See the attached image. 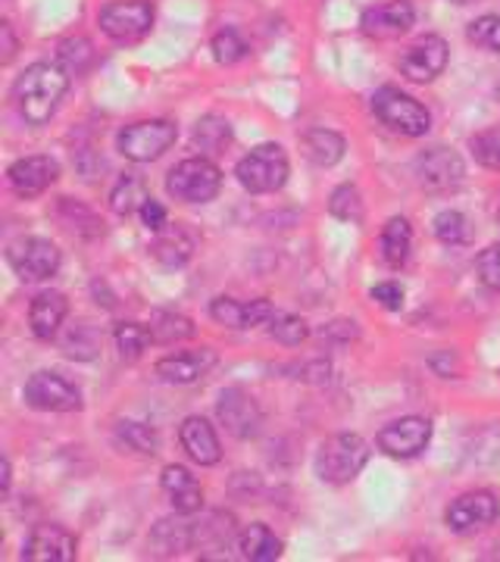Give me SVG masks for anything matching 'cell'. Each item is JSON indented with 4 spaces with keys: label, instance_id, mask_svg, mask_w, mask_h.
I'll list each match as a JSON object with an SVG mask.
<instances>
[{
    "label": "cell",
    "instance_id": "obj_32",
    "mask_svg": "<svg viewBox=\"0 0 500 562\" xmlns=\"http://www.w3.org/2000/svg\"><path fill=\"white\" fill-rule=\"evenodd\" d=\"M116 435H120V441L125 443L129 450L144 453V457H154V453H157V447H160L157 431H154L151 425H144V422H120Z\"/></svg>",
    "mask_w": 500,
    "mask_h": 562
},
{
    "label": "cell",
    "instance_id": "obj_33",
    "mask_svg": "<svg viewBox=\"0 0 500 562\" xmlns=\"http://www.w3.org/2000/svg\"><path fill=\"white\" fill-rule=\"evenodd\" d=\"M57 63H60L66 72H76L81 76L91 63H95V47L88 38H66L57 47Z\"/></svg>",
    "mask_w": 500,
    "mask_h": 562
},
{
    "label": "cell",
    "instance_id": "obj_44",
    "mask_svg": "<svg viewBox=\"0 0 500 562\" xmlns=\"http://www.w3.org/2000/svg\"><path fill=\"white\" fill-rule=\"evenodd\" d=\"M495 220H498V225H500V198H498V210H495Z\"/></svg>",
    "mask_w": 500,
    "mask_h": 562
},
{
    "label": "cell",
    "instance_id": "obj_23",
    "mask_svg": "<svg viewBox=\"0 0 500 562\" xmlns=\"http://www.w3.org/2000/svg\"><path fill=\"white\" fill-rule=\"evenodd\" d=\"M195 235L185 228V225H166L157 232V238L151 244V254L163 262V266H169V269H176V266H185V262L191 260V254H195Z\"/></svg>",
    "mask_w": 500,
    "mask_h": 562
},
{
    "label": "cell",
    "instance_id": "obj_5",
    "mask_svg": "<svg viewBox=\"0 0 500 562\" xmlns=\"http://www.w3.org/2000/svg\"><path fill=\"white\" fill-rule=\"evenodd\" d=\"M222 188L220 166L207 157H191L169 169L166 176V191L181 203H210Z\"/></svg>",
    "mask_w": 500,
    "mask_h": 562
},
{
    "label": "cell",
    "instance_id": "obj_34",
    "mask_svg": "<svg viewBox=\"0 0 500 562\" xmlns=\"http://www.w3.org/2000/svg\"><path fill=\"white\" fill-rule=\"evenodd\" d=\"M269 335L279 344H285V347H300V344L310 338V328H307V322L300 319V316L276 313V316L269 319Z\"/></svg>",
    "mask_w": 500,
    "mask_h": 562
},
{
    "label": "cell",
    "instance_id": "obj_42",
    "mask_svg": "<svg viewBox=\"0 0 500 562\" xmlns=\"http://www.w3.org/2000/svg\"><path fill=\"white\" fill-rule=\"evenodd\" d=\"M141 220H144V225H147L151 232H160V228L169 225V222H166V206H163L160 201H154V198L141 206Z\"/></svg>",
    "mask_w": 500,
    "mask_h": 562
},
{
    "label": "cell",
    "instance_id": "obj_25",
    "mask_svg": "<svg viewBox=\"0 0 500 562\" xmlns=\"http://www.w3.org/2000/svg\"><path fill=\"white\" fill-rule=\"evenodd\" d=\"M379 250L381 260L388 262L391 269H400L403 262L410 260V250H413V228L403 216H395V220L385 222L379 235Z\"/></svg>",
    "mask_w": 500,
    "mask_h": 562
},
{
    "label": "cell",
    "instance_id": "obj_3",
    "mask_svg": "<svg viewBox=\"0 0 500 562\" xmlns=\"http://www.w3.org/2000/svg\"><path fill=\"white\" fill-rule=\"evenodd\" d=\"M288 172H291L288 154L281 150L279 144H260L251 154H244L238 166H235L241 188L251 191V194H273V191H279L288 181Z\"/></svg>",
    "mask_w": 500,
    "mask_h": 562
},
{
    "label": "cell",
    "instance_id": "obj_14",
    "mask_svg": "<svg viewBox=\"0 0 500 562\" xmlns=\"http://www.w3.org/2000/svg\"><path fill=\"white\" fill-rule=\"evenodd\" d=\"M447 41L438 38V35H425L416 44H410L403 54H400L398 69L407 76L410 81H425L438 79L441 72L447 69Z\"/></svg>",
    "mask_w": 500,
    "mask_h": 562
},
{
    "label": "cell",
    "instance_id": "obj_35",
    "mask_svg": "<svg viewBox=\"0 0 500 562\" xmlns=\"http://www.w3.org/2000/svg\"><path fill=\"white\" fill-rule=\"evenodd\" d=\"M329 213L341 222H360L363 220V201L360 191L354 184H341L332 191V201H329Z\"/></svg>",
    "mask_w": 500,
    "mask_h": 562
},
{
    "label": "cell",
    "instance_id": "obj_17",
    "mask_svg": "<svg viewBox=\"0 0 500 562\" xmlns=\"http://www.w3.org/2000/svg\"><path fill=\"white\" fill-rule=\"evenodd\" d=\"M413 22H416V10H413L410 0H388V3H379V7H369L363 13L360 25L369 38L388 41L407 35L413 29Z\"/></svg>",
    "mask_w": 500,
    "mask_h": 562
},
{
    "label": "cell",
    "instance_id": "obj_15",
    "mask_svg": "<svg viewBox=\"0 0 500 562\" xmlns=\"http://www.w3.org/2000/svg\"><path fill=\"white\" fill-rule=\"evenodd\" d=\"M22 560L29 562H73L76 560V535L63 525H35L25 538Z\"/></svg>",
    "mask_w": 500,
    "mask_h": 562
},
{
    "label": "cell",
    "instance_id": "obj_2",
    "mask_svg": "<svg viewBox=\"0 0 500 562\" xmlns=\"http://www.w3.org/2000/svg\"><path fill=\"white\" fill-rule=\"evenodd\" d=\"M369 460V447L360 435H332L316 450V475L325 484L354 482Z\"/></svg>",
    "mask_w": 500,
    "mask_h": 562
},
{
    "label": "cell",
    "instance_id": "obj_11",
    "mask_svg": "<svg viewBox=\"0 0 500 562\" xmlns=\"http://www.w3.org/2000/svg\"><path fill=\"white\" fill-rule=\"evenodd\" d=\"M216 416L225 425V431L232 438H238V441H251V438L260 435V406H257V401L247 391H241V387H225L222 391L220 401H216Z\"/></svg>",
    "mask_w": 500,
    "mask_h": 562
},
{
    "label": "cell",
    "instance_id": "obj_9",
    "mask_svg": "<svg viewBox=\"0 0 500 562\" xmlns=\"http://www.w3.org/2000/svg\"><path fill=\"white\" fill-rule=\"evenodd\" d=\"M7 262L22 281H44L60 269V247L47 238H20L7 247Z\"/></svg>",
    "mask_w": 500,
    "mask_h": 562
},
{
    "label": "cell",
    "instance_id": "obj_22",
    "mask_svg": "<svg viewBox=\"0 0 500 562\" xmlns=\"http://www.w3.org/2000/svg\"><path fill=\"white\" fill-rule=\"evenodd\" d=\"M69 313V301L60 291H41L38 297L29 306V325H32V335L38 341H51L57 331H60L63 319Z\"/></svg>",
    "mask_w": 500,
    "mask_h": 562
},
{
    "label": "cell",
    "instance_id": "obj_27",
    "mask_svg": "<svg viewBox=\"0 0 500 562\" xmlns=\"http://www.w3.org/2000/svg\"><path fill=\"white\" fill-rule=\"evenodd\" d=\"M151 201V191H147V181L135 176V172H125L116 188L110 191V210L116 216H132V213H141V206Z\"/></svg>",
    "mask_w": 500,
    "mask_h": 562
},
{
    "label": "cell",
    "instance_id": "obj_12",
    "mask_svg": "<svg viewBox=\"0 0 500 562\" xmlns=\"http://www.w3.org/2000/svg\"><path fill=\"white\" fill-rule=\"evenodd\" d=\"M498 516L500 506L495 501V494H488V491H469V494H463V497H457V501L447 506L444 522H447V528L454 535H473V531H481V528L498 522Z\"/></svg>",
    "mask_w": 500,
    "mask_h": 562
},
{
    "label": "cell",
    "instance_id": "obj_37",
    "mask_svg": "<svg viewBox=\"0 0 500 562\" xmlns=\"http://www.w3.org/2000/svg\"><path fill=\"white\" fill-rule=\"evenodd\" d=\"M469 150H473L476 162H481L485 169H500V125L485 128L479 135H473Z\"/></svg>",
    "mask_w": 500,
    "mask_h": 562
},
{
    "label": "cell",
    "instance_id": "obj_39",
    "mask_svg": "<svg viewBox=\"0 0 500 562\" xmlns=\"http://www.w3.org/2000/svg\"><path fill=\"white\" fill-rule=\"evenodd\" d=\"M210 50H213V60L222 63V66H232V63L247 57V44L241 41L235 29H222L220 35L213 38V44H210Z\"/></svg>",
    "mask_w": 500,
    "mask_h": 562
},
{
    "label": "cell",
    "instance_id": "obj_16",
    "mask_svg": "<svg viewBox=\"0 0 500 562\" xmlns=\"http://www.w3.org/2000/svg\"><path fill=\"white\" fill-rule=\"evenodd\" d=\"M7 179H10V188L29 201V198L44 194L54 181L60 179V162L54 160V157H44V154L22 157V160H16L7 169Z\"/></svg>",
    "mask_w": 500,
    "mask_h": 562
},
{
    "label": "cell",
    "instance_id": "obj_8",
    "mask_svg": "<svg viewBox=\"0 0 500 562\" xmlns=\"http://www.w3.org/2000/svg\"><path fill=\"white\" fill-rule=\"evenodd\" d=\"M413 172L416 181L429 194H447L457 191L466 179V166H463L460 154L451 147H429L413 160Z\"/></svg>",
    "mask_w": 500,
    "mask_h": 562
},
{
    "label": "cell",
    "instance_id": "obj_10",
    "mask_svg": "<svg viewBox=\"0 0 500 562\" xmlns=\"http://www.w3.org/2000/svg\"><path fill=\"white\" fill-rule=\"evenodd\" d=\"M22 397L32 409H41V413H79L81 409V391L57 372H35L25 382Z\"/></svg>",
    "mask_w": 500,
    "mask_h": 562
},
{
    "label": "cell",
    "instance_id": "obj_41",
    "mask_svg": "<svg viewBox=\"0 0 500 562\" xmlns=\"http://www.w3.org/2000/svg\"><path fill=\"white\" fill-rule=\"evenodd\" d=\"M373 301L381 303L391 313H398L400 306H403V288H400L398 281H381V284L373 288Z\"/></svg>",
    "mask_w": 500,
    "mask_h": 562
},
{
    "label": "cell",
    "instance_id": "obj_1",
    "mask_svg": "<svg viewBox=\"0 0 500 562\" xmlns=\"http://www.w3.org/2000/svg\"><path fill=\"white\" fill-rule=\"evenodd\" d=\"M69 91V72L54 63H32L13 85V101L29 125H44Z\"/></svg>",
    "mask_w": 500,
    "mask_h": 562
},
{
    "label": "cell",
    "instance_id": "obj_26",
    "mask_svg": "<svg viewBox=\"0 0 500 562\" xmlns=\"http://www.w3.org/2000/svg\"><path fill=\"white\" fill-rule=\"evenodd\" d=\"M241 560L251 562H273L281 557V541L269 525H247L238 535Z\"/></svg>",
    "mask_w": 500,
    "mask_h": 562
},
{
    "label": "cell",
    "instance_id": "obj_45",
    "mask_svg": "<svg viewBox=\"0 0 500 562\" xmlns=\"http://www.w3.org/2000/svg\"><path fill=\"white\" fill-rule=\"evenodd\" d=\"M498 94H500V88H498Z\"/></svg>",
    "mask_w": 500,
    "mask_h": 562
},
{
    "label": "cell",
    "instance_id": "obj_7",
    "mask_svg": "<svg viewBox=\"0 0 500 562\" xmlns=\"http://www.w3.org/2000/svg\"><path fill=\"white\" fill-rule=\"evenodd\" d=\"M103 35L120 44H135L154 29V7L147 0H113L98 13Z\"/></svg>",
    "mask_w": 500,
    "mask_h": 562
},
{
    "label": "cell",
    "instance_id": "obj_28",
    "mask_svg": "<svg viewBox=\"0 0 500 562\" xmlns=\"http://www.w3.org/2000/svg\"><path fill=\"white\" fill-rule=\"evenodd\" d=\"M151 338L157 344H176V341H188L195 338V322L181 313H169V310H160L154 313L151 319Z\"/></svg>",
    "mask_w": 500,
    "mask_h": 562
},
{
    "label": "cell",
    "instance_id": "obj_36",
    "mask_svg": "<svg viewBox=\"0 0 500 562\" xmlns=\"http://www.w3.org/2000/svg\"><path fill=\"white\" fill-rule=\"evenodd\" d=\"M432 228H435V238L441 244L469 241V222H466L460 210H444V213H438Z\"/></svg>",
    "mask_w": 500,
    "mask_h": 562
},
{
    "label": "cell",
    "instance_id": "obj_20",
    "mask_svg": "<svg viewBox=\"0 0 500 562\" xmlns=\"http://www.w3.org/2000/svg\"><path fill=\"white\" fill-rule=\"evenodd\" d=\"M210 316L225 325V328H254V325H266L276 316V306L260 297V301L241 303L232 297H216L210 303Z\"/></svg>",
    "mask_w": 500,
    "mask_h": 562
},
{
    "label": "cell",
    "instance_id": "obj_43",
    "mask_svg": "<svg viewBox=\"0 0 500 562\" xmlns=\"http://www.w3.org/2000/svg\"><path fill=\"white\" fill-rule=\"evenodd\" d=\"M0 35H3V63H10L16 57V38H13V25L0 22Z\"/></svg>",
    "mask_w": 500,
    "mask_h": 562
},
{
    "label": "cell",
    "instance_id": "obj_18",
    "mask_svg": "<svg viewBox=\"0 0 500 562\" xmlns=\"http://www.w3.org/2000/svg\"><path fill=\"white\" fill-rule=\"evenodd\" d=\"M216 366V353L210 347H200V350H181L173 357H163L154 372L160 375V382L166 384H195L200 382L210 369Z\"/></svg>",
    "mask_w": 500,
    "mask_h": 562
},
{
    "label": "cell",
    "instance_id": "obj_6",
    "mask_svg": "<svg viewBox=\"0 0 500 562\" xmlns=\"http://www.w3.org/2000/svg\"><path fill=\"white\" fill-rule=\"evenodd\" d=\"M179 125L169 120H141L125 125L116 138V147L125 160L132 162H154L176 144Z\"/></svg>",
    "mask_w": 500,
    "mask_h": 562
},
{
    "label": "cell",
    "instance_id": "obj_13",
    "mask_svg": "<svg viewBox=\"0 0 500 562\" xmlns=\"http://www.w3.org/2000/svg\"><path fill=\"white\" fill-rule=\"evenodd\" d=\"M379 447L395 460H413L432 441V422L422 416H403V419L385 425L379 431Z\"/></svg>",
    "mask_w": 500,
    "mask_h": 562
},
{
    "label": "cell",
    "instance_id": "obj_31",
    "mask_svg": "<svg viewBox=\"0 0 500 562\" xmlns=\"http://www.w3.org/2000/svg\"><path fill=\"white\" fill-rule=\"evenodd\" d=\"M116 347H120V357L122 360L135 362L147 350V344L154 341L151 338V328L147 325H141V322H120L116 325Z\"/></svg>",
    "mask_w": 500,
    "mask_h": 562
},
{
    "label": "cell",
    "instance_id": "obj_38",
    "mask_svg": "<svg viewBox=\"0 0 500 562\" xmlns=\"http://www.w3.org/2000/svg\"><path fill=\"white\" fill-rule=\"evenodd\" d=\"M466 38L473 41L476 47H485L491 54H500V16L488 13V16H479V20L469 22L466 29Z\"/></svg>",
    "mask_w": 500,
    "mask_h": 562
},
{
    "label": "cell",
    "instance_id": "obj_21",
    "mask_svg": "<svg viewBox=\"0 0 500 562\" xmlns=\"http://www.w3.org/2000/svg\"><path fill=\"white\" fill-rule=\"evenodd\" d=\"M160 484L169 503H173V509L181 513V516H191V513H198L200 506H203V487H200L198 479L185 465H166L160 475Z\"/></svg>",
    "mask_w": 500,
    "mask_h": 562
},
{
    "label": "cell",
    "instance_id": "obj_4",
    "mask_svg": "<svg viewBox=\"0 0 500 562\" xmlns=\"http://www.w3.org/2000/svg\"><path fill=\"white\" fill-rule=\"evenodd\" d=\"M373 113L388 128H395V132L407 135V138H422L432 128V113L416 98L403 94V91L391 88V85H385V88H379L373 94Z\"/></svg>",
    "mask_w": 500,
    "mask_h": 562
},
{
    "label": "cell",
    "instance_id": "obj_30",
    "mask_svg": "<svg viewBox=\"0 0 500 562\" xmlns=\"http://www.w3.org/2000/svg\"><path fill=\"white\" fill-rule=\"evenodd\" d=\"M195 144L203 154H222L232 144V125L222 116H203L195 125Z\"/></svg>",
    "mask_w": 500,
    "mask_h": 562
},
{
    "label": "cell",
    "instance_id": "obj_24",
    "mask_svg": "<svg viewBox=\"0 0 500 562\" xmlns=\"http://www.w3.org/2000/svg\"><path fill=\"white\" fill-rule=\"evenodd\" d=\"M300 147H303V157L322 166V169L341 162L344 150H347L344 138H341L338 132H332V128H310V132H303L300 135Z\"/></svg>",
    "mask_w": 500,
    "mask_h": 562
},
{
    "label": "cell",
    "instance_id": "obj_29",
    "mask_svg": "<svg viewBox=\"0 0 500 562\" xmlns=\"http://www.w3.org/2000/svg\"><path fill=\"white\" fill-rule=\"evenodd\" d=\"M151 541L157 547V553L163 557H176L181 550H188L195 543V535H191V522H160L154 528Z\"/></svg>",
    "mask_w": 500,
    "mask_h": 562
},
{
    "label": "cell",
    "instance_id": "obj_19",
    "mask_svg": "<svg viewBox=\"0 0 500 562\" xmlns=\"http://www.w3.org/2000/svg\"><path fill=\"white\" fill-rule=\"evenodd\" d=\"M181 450L198 462V465H216L222 460V447L213 425L203 416H188L179 428Z\"/></svg>",
    "mask_w": 500,
    "mask_h": 562
},
{
    "label": "cell",
    "instance_id": "obj_40",
    "mask_svg": "<svg viewBox=\"0 0 500 562\" xmlns=\"http://www.w3.org/2000/svg\"><path fill=\"white\" fill-rule=\"evenodd\" d=\"M476 269H479V279L485 288L500 291V241L481 250L479 260H476Z\"/></svg>",
    "mask_w": 500,
    "mask_h": 562
}]
</instances>
